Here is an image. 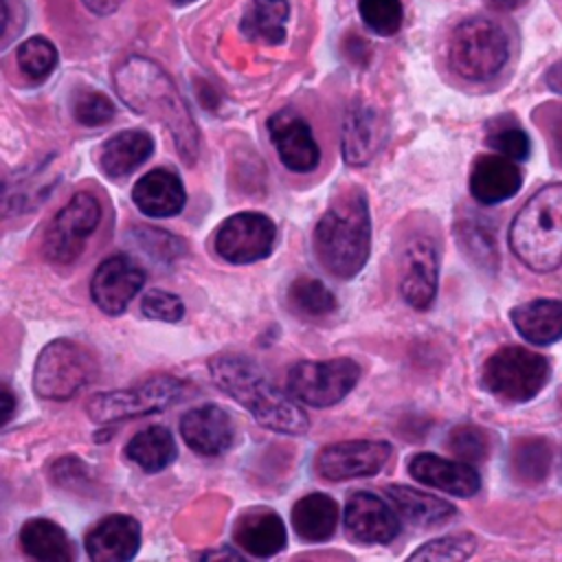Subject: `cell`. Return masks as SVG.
I'll use <instances>...</instances> for the list:
<instances>
[{
    "label": "cell",
    "instance_id": "6da1fadb",
    "mask_svg": "<svg viewBox=\"0 0 562 562\" xmlns=\"http://www.w3.org/2000/svg\"><path fill=\"white\" fill-rule=\"evenodd\" d=\"M520 53V31L507 13H470L446 35V68L468 86H494Z\"/></svg>",
    "mask_w": 562,
    "mask_h": 562
},
{
    "label": "cell",
    "instance_id": "7a4b0ae2",
    "mask_svg": "<svg viewBox=\"0 0 562 562\" xmlns=\"http://www.w3.org/2000/svg\"><path fill=\"white\" fill-rule=\"evenodd\" d=\"M213 384L239 402L259 426L283 435H303L310 426L305 411L290 391H281L261 367L239 353H217L209 360Z\"/></svg>",
    "mask_w": 562,
    "mask_h": 562
},
{
    "label": "cell",
    "instance_id": "3957f363",
    "mask_svg": "<svg viewBox=\"0 0 562 562\" xmlns=\"http://www.w3.org/2000/svg\"><path fill=\"white\" fill-rule=\"evenodd\" d=\"M371 215L367 195L351 187L336 195L314 228L318 263L336 279L356 277L369 259Z\"/></svg>",
    "mask_w": 562,
    "mask_h": 562
},
{
    "label": "cell",
    "instance_id": "277c9868",
    "mask_svg": "<svg viewBox=\"0 0 562 562\" xmlns=\"http://www.w3.org/2000/svg\"><path fill=\"white\" fill-rule=\"evenodd\" d=\"M116 88L121 99L132 110L149 114L162 121L176 138L178 151L184 162H193L198 156V134L193 119L171 79L151 61L132 57L116 72Z\"/></svg>",
    "mask_w": 562,
    "mask_h": 562
},
{
    "label": "cell",
    "instance_id": "5b68a950",
    "mask_svg": "<svg viewBox=\"0 0 562 562\" xmlns=\"http://www.w3.org/2000/svg\"><path fill=\"white\" fill-rule=\"evenodd\" d=\"M512 252L536 272L562 266V182L544 184L509 226Z\"/></svg>",
    "mask_w": 562,
    "mask_h": 562
},
{
    "label": "cell",
    "instance_id": "8992f818",
    "mask_svg": "<svg viewBox=\"0 0 562 562\" xmlns=\"http://www.w3.org/2000/svg\"><path fill=\"white\" fill-rule=\"evenodd\" d=\"M97 358L81 342L57 338L48 342L33 367V389L44 400H70L94 382Z\"/></svg>",
    "mask_w": 562,
    "mask_h": 562
},
{
    "label": "cell",
    "instance_id": "52a82bcc",
    "mask_svg": "<svg viewBox=\"0 0 562 562\" xmlns=\"http://www.w3.org/2000/svg\"><path fill=\"white\" fill-rule=\"evenodd\" d=\"M549 380V360L518 345L494 351L481 371V384L507 402H527L536 397Z\"/></svg>",
    "mask_w": 562,
    "mask_h": 562
},
{
    "label": "cell",
    "instance_id": "ba28073f",
    "mask_svg": "<svg viewBox=\"0 0 562 562\" xmlns=\"http://www.w3.org/2000/svg\"><path fill=\"white\" fill-rule=\"evenodd\" d=\"M187 384L173 375H156L136 386L99 393L88 402V417L97 424H112L138 415L165 411L182 400Z\"/></svg>",
    "mask_w": 562,
    "mask_h": 562
},
{
    "label": "cell",
    "instance_id": "9c48e42d",
    "mask_svg": "<svg viewBox=\"0 0 562 562\" xmlns=\"http://www.w3.org/2000/svg\"><path fill=\"white\" fill-rule=\"evenodd\" d=\"M360 380V364L351 358L305 360L288 371V391L301 404L327 408L345 400Z\"/></svg>",
    "mask_w": 562,
    "mask_h": 562
},
{
    "label": "cell",
    "instance_id": "30bf717a",
    "mask_svg": "<svg viewBox=\"0 0 562 562\" xmlns=\"http://www.w3.org/2000/svg\"><path fill=\"white\" fill-rule=\"evenodd\" d=\"M101 222V204L99 200L88 193H75L53 217L48 231L44 233L42 250L48 261L53 263H72L94 233Z\"/></svg>",
    "mask_w": 562,
    "mask_h": 562
},
{
    "label": "cell",
    "instance_id": "8fae6325",
    "mask_svg": "<svg viewBox=\"0 0 562 562\" xmlns=\"http://www.w3.org/2000/svg\"><path fill=\"white\" fill-rule=\"evenodd\" d=\"M277 228L257 211H241L224 220L215 233L213 248L228 263H252L270 255Z\"/></svg>",
    "mask_w": 562,
    "mask_h": 562
},
{
    "label": "cell",
    "instance_id": "7c38bea8",
    "mask_svg": "<svg viewBox=\"0 0 562 562\" xmlns=\"http://www.w3.org/2000/svg\"><path fill=\"white\" fill-rule=\"evenodd\" d=\"M391 457V446L380 439H351L325 446L316 454V472L327 481H349L378 474Z\"/></svg>",
    "mask_w": 562,
    "mask_h": 562
},
{
    "label": "cell",
    "instance_id": "4fadbf2b",
    "mask_svg": "<svg viewBox=\"0 0 562 562\" xmlns=\"http://www.w3.org/2000/svg\"><path fill=\"white\" fill-rule=\"evenodd\" d=\"M342 522L351 540L362 544H386L400 533V514L371 492H353L347 498Z\"/></svg>",
    "mask_w": 562,
    "mask_h": 562
},
{
    "label": "cell",
    "instance_id": "5bb4252c",
    "mask_svg": "<svg viewBox=\"0 0 562 562\" xmlns=\"http://www.w3.org/2000/svg\"><path fill=\"white\" fill-rule=\"evenodd\" d=\"M268 134L281 162L290 171L310 173L318 167L321 162L318 143L312 134L310 123L294 110L285 108L274 112L268 119Z\"/></svg>",
    "mask_w": 562,
    "mask_h": 562
},
{
    "label": "cell",
    "instance_id": "9a60e30c",
    "mask_svg": "<svg viewBox=\"0 0 562 562\" xmlns=\"http://www.w3.org/2000/svg\"><path fill=\"white\" fill-rule=\"evenodd\" d=\"M143 285L145 270L127 255H112L99 263L90 283V296L101 312L116 316L130 305Z\"/></svg>",
    "mask_w": 562,
    "mask_h": 562
},
{
    "label": "cell",
    "instance_id": "2e32d148",
    "mask_svg": "<svg viewBox=\"0 0 562 562\" xmlns=\"http://www.w3.org/2000/svg\"><path fill=\"white\" fill-rule=\"evenodd\" d=\"M439 281V259L432 239L413 237L404 250V274L400 292L415 310H426L435 301Z\"/></svg>",
    "mask_w": 562,
    "mask_h": 562
},
{
    "label": "cell",
    "instance_id": "e0dca14e",
    "mask_svg": "<svg viewBox=\"0 0 562 562\" xmlns=\"http://www.w3.org/2000/svg\"><path fill=\"white\" fill-rule=\"evenodd\" d=\"M408 474L428 487L461 498H470L481 490V476L472 463L443 459L432 452L415 454L408 461Z\"/></svg>",
    "mask_w": 562,
    "mask_h": 562
},
{
    "label": "cell",
    "instance_id": "ac0fdd59",
    "mask_svg": "<svg viewBox=\"0 0 562 562\" xmlns=\"http://www.w3.org/2000/svg\"><path fill=\"white\" fill-rule=\"evenodd\" d=\"M233 422L228 413L215 404H202L187 411L180 419V437L204 457H217L233 443Z\"/></svg>",
    "mask_w": 562,
    "mask_h": 562
},
{
    "label": "cell",
    "instance_id": "d6986e66",
    "mask_svg": "<svg viewBox=\"0 0 562 562\" xmlns=\"http://www.w3.org/2000/svg\"><path fill=\"white\" fill-rule=\"evenodd\" d=\"M140 547V525L125 514H112L86 533V551L94 562L132 560Z\"/></svg>",
    "mask_w": 562,
    "mask_h": 562
},
{
    "label": "cell",
    "instance_id": "ffe728a7",
    "mask_svg": "<svg viewBox=\"0 0 562 562\" xmlns=\"http://www.w3.org/2000/svg\"><path fill=\"white\" fill-rule=\"evenodd\" d=\"M522 187L518 162L501 154L476 156L470 171V193L481 204H498L514 198Z\"/></svg>",
    "mask_w": 562,
    "mask_h": 562
},
{
    "label": "cell",
    "instance_id": "44dd1931",
    "mask_svg": "<svg viewBox=\"0 0 562 562\" xmlns=\"http://www.w3.org/2000/svg\"><path fill=\"white\" fill-rule=\"evenodd\" d=\"M134 206L149 217H171L184 209L187 193L182 180L169 169H151L132 189Z\"/></svg>",
    "mask_w": 562,
    "mask_h": 562
},
{
    "label": "cell",
    "instance_id": "7402d4cb",
    "mask_svg": "<svg viewBox=\"0 0 562 562\" xmlns=\"http://www.w3.org/2000/svg\"><path fill=\"white\" fill-rule=\"evenodd\" d=\"M233 536L235 542L255 558H270L279 553L288 542L281 516L261 507L244 512L235 522Z\"/></svg>",
    "mask_w": 562,
    "mask_h": 562
},
{
    "label": "cell",
    "instance_id": "603a6c76",
    "mask_svg": "<svg viewBox=\"0 0 562 562\" xmlns=\"http://www.w3.org/2000/svg\"><path fill=\"white\" fill-rule=\"evenodd\" d=\"M154 154V138L145 130H123L105 140L99 167L108 178H125Z\"/></svg>",
    "mask_w": 562,
    "mask_h": 562
},
{
    "label": "cell",
    "instance_id": "cb8c5ba5",
    "mask_svg": "<svg viewBox=\"0 0 562 562\" xmlns=\"http://www.w3.org/2000/svg\"><path fill=\"white\" fill-rule=\"evenodd\" d=\"M516 331L531 345H551L562 338V301L536 299L512 310Z\"/></svg>",
    "mask_w": 562,
    "mask_h": 562
},
{
    "label": "cell",
    "instance_id": "d4e9b609",
    "mask_svg": "<svg viewBox=\"0 0 562 562\" xmlns=\"http://www.w3.org/2000/svg\"><path fill=\"white\" fill-rule=\"evenodd\" d=\"M386 496L397 514L417 527H435L448 522L457 509L448 501L419 492L408 485H389Z\"/></svg>",
    "mask_w": 562,
    "mask_h": 562
},
{
    "label": "cell",
    "instance_id": "484cf974",
    "mask_svg": "<svg viewBox=\"0 0 562 562\" xmlns=\"http://www.w3.org/2000/svg\"><path fill=\"white\" fill-rule=\"evenodd\" d=\"M336 525L338 503L323 492L305 494L292 507V527L307 542L329 540L336 531Z\"/></svg>",
    "mask_w": 562,
    "mask_h": 562
},
{
    "label": "cell",
    "instance_id": "4316f807",
    "mask_svg": "<svg viewBox=\"0 0 562 562\" xmlns=\"http://www.w3.org/2000/svg\"><path fill=\"white\" fill-rule=\"evenodd\" d=\"M290 18L288 0H248L239 31L250 42L277 46L285 40V22Z\"/></svg>",
    "mask_w": 562,
    "mask_h": 562
},
{
    "label": "cell",
    "instance_id": "83f0119b",
    "mask_svg": "<svg viewBox=\"0 0 562 562\" xmlns=\"http://www.w3.org/2000/svg\"><path fill=\"white\" fill-rule=\"evenodd\" d=\"M22 551L42 562H68L75 558L72 542L66 531L48 518H31L20 529Z\"/></svg>",
    "mask_w": 562,
    "mask_h": 562
},
{
    "label": "cell",
    "instance_id": "f1b7e54d",
    "mask_svg": "<svg viewBox=\"0 0 562 562\" xmlns=\"http://www.w3.org/2000/svg\"><path fill=\"white\" fill-rule=\"evenodd\" d=\"M125 457L145 472H160L173 463L178 448L165 426H149L127 441Z\"/></svg>",
    "mask_w": 562,
    "mask_h": 562
},
{
    "label": "cell",
    "instance_id": "f546056e",
    "mask_svg": "<svg viewBox=\"0 0 562 562\" xmlns=\"http://www.w3.org/2000/svg\"><path fill=\"white\" fill-rule=\"evenodd\" d=\"M378 147V119L367 105L349 110L342 127V156L349 165H364Z\"/></svg>",
    "mask_w": 562,
    "mask_h": 562
},
{
    "label": "cell",
    "instance_id": "4dcf8cb0",
    "mask_svg": "<svg viewBox=\"0 0 562 562\" xmlns=\"http://www.w3.org/2000/svg\"><path fill=\"white\" fill-rule=\"evenodd\" d=\"M551 468V446L542 437L516 439L509 450V470L525 485L542 483Z\"/></svg>",
    "mask_w": 562,
    "mask_h": 562
},
{
    "label": "cell",
    "instance_id": "1f68e13d",
    "mask_svg": "<svg viewBox=\"0 0 562 562\" xmlns=\"http://www.w3.org/2000/svg\"><path fill=\"white\" fill-rule=\"evenodd\" d=\"M288 301L305 316H325L336 310L334 292L323 281L312 277L294 279L288 290Z\"/></svg>",
    "mask_w": 562,
    "mask_h": 562
},
{
    "label": "cell",
    "instance_id": "d6a6232c",
    "mask_svg": "<svg viewBox=\"0 0 562 562\" xmlns=\"http://www.w3.org/2000/svg\"><path fill=\"white\" fill-rule=\"evenodd\" d=\"M18 66L29 79L44 81L57 66V50L46 37H29L18 46Z\"/></svg>",
    "mask_w": 562,
    "mask_h": 562
},
{
    "label": "cell",
    "instance_id": "836d02e7",
    "mask_svg": "<svg viewBox=\"0 0 562 562\" xmlns=\"http://www.w3.org/2000/svg\"><path fill=\"white\" fill-rule=\"evenodd\" d=\"M362 22L378 35H395L402 29L404 9L400 0H358Z\"/></svg>",
    "mask_w": 562,
    "mask_h": 562
},
{
    "label": "cell",
    "instance_id": "e575fe53",
    "mask_svg": "<svg viewBox=\"0 0 562 562\" xmlns=\"http://www.w3.org/2000/svg\"><path fill=\"white\" fill-rule=\"evenodd\" d=\"M132 237L138 250L149 255L154 261H162V263L178 259L180 255H184V248H187L180 237L169 235L162 228H151V226L132 228Z\"/></svg>",
    "mask_w": 562,
    "mask_h": 562
},
{
    "label": "cell",
    "instance_id": "d590c367",
    "mask_svg": "<svg viewBox=\"0 0 562 562\" xmlns=\"http://www.w3.org/2000/svg\"><path fill=\"white\" fill-rule=\"evenodd\" d=\"M457 235L461 239L463 250L481 266H496V246L494 233L481 220H465L459 224Z\"/></svg>",
    "mask_w": 562,
    "mask_h": 562
},
{
    "label": "cell",
    "instance_id": "8d00e7d4",
    "mask_svg": "<svg viewBox=\"0 0 562 562\" xmlns=\"http://www.w3.org/2000/svg\"><path fill=\"white\" fill-rule=\"evenodd\" d=\"M474 547H476V540L470 533L441 536L422 544L408 558L411 560H465L474 553Z\"/></svg>",
    "mask_w": 562,
    "mask_h": 562
},
{
    "label": "cell",
    "instance_id": "74e56055",
    "mask_svg": "<svg viewBox=\"0 0 562 562\" xmlns=\"http://www.w3.org/2000/svg\"><path fill=\"white\" fill-rule=\"evenodd\" d=\"M448 448L454 457L472 463V461H483L490 454V437L483 428L479 426H457L448 435Z\"/></svg>",
    "mask_w": 562,
    "mask_h": 562
},
{
    "label": "cell",
    "instance_id": "f35d334b",
    "mask_svg": "<svg viewBox=\"0 0 562 562\" xmlns=\"http://www.w3.org/2000/svg\"><path fill=\"white\" fill-rule=\"evenodd\" d=\"M485 143L501 156H507L516 162L527 160L531 154V140L527 132L518 123H507L501 127H492L485 136Z\"/></svg>",
    "mask_w": 562,
    "mask_h": 562
},
{
    "label": "cell",
    "instance_id": "ab89813d",
    "mask_svg": "<svg viewBox=\"0 0 562 562\" xmlns=\"http://www.w3.org/2000/svg\"><path fill=\"white\" fill-rule=\"evenodd\" d=\"M140 312L147 318L165 321V323H178L184 316V303L180 296L165 292V290H151L140 299Z\"/></svg>",
    "mask_w": 562,
    "mask_h": 562
},
{
    "label": "cell",
    "instance_id": "60d3db41",
    "mask_svg": "<svg viewBox=\"0 0 562 562\" xmlns=\"http://www.w3.org/2000/svg\"><path fill=\"white\" fill-rule=\"evenodd\" d=\"M114 116V103L101 92H86L75 101V119L81 125L97 127Z\"/></svg>",
    "mask_w": 562,
    "mask_h": 562
},
{
    "label": "cell",
    "instance_id": "b9f144b4",
    "mask_svg": "<svg viewBox=\"0 0 562 562\" xmlns=\"http://www.w3.org/2000/svg\"><path fill=\"white\" fill-rule=\"evenodd\" d=\"M549 108L551 110H547L544 125H547V134L551 138L553 151L562 160V103L560 105H549Z\"/></svg>",
    "mask_w": 562,
    "mask_h": 562
},
{
    "label": "cell",
    "instance_id": "7bdbcfd3",
    "mask_svg": "<svg viewBox=\"0 0 562 562\" xmlns=\"http://www.w3.org/2000/svg\"><path fill=\"white\" fill-rule=\"evenodd\" d=\"M542 81H544V86H547L551 92L562 94V57H558V59L544 70Z\"/></svg>",
    "mask_w": 562,
    "mask_h": 562
},
{
    "label": "cell",
    "instance_id": "ee69618b",
    "mask_svg": "<svg viewBox=\"0 0 562 562\" xmlns=\"http://www.w3.org/2000/svg\"><path fill=\"white\" fill-rule=\"evenodd\" d=\"M483 2L494 13H514L522 7H527L529 0H483Z\"/></svg>",
    "mask_w": 562,
    "mask_h": 562
},
{
    "label": "cell",
    "instance_id": "f6af8a7d",
    "mask_svg": "<svg viewBox=\"0 0 562 562\" xmlns=\"http://www.w3.org/2000/svg\"><path fill=\"white\" fill-rule=\"evenodd\" d=\"M83 4L97 15H108L114 13L123 4V0H83Z\"/></svg>",
    "mask_w": 562,
    "mask_h": 562
},
{
    "label": "cell",
    "instance_id": "bcb514c9",
    "mask_svg": "<svg viewBox=\"0 0 562 562\" xmlns=\"http://www.w3.org/2000/svg\"><path fill=\"white\" fill-rule=\"evenodd\" d=\"M15 406H18V402H15L13 393H11V389L4 384L2 386V424H9L13 419Z\"/></svg>",
    "mask_w": 562,
    "mask_h": 562
},
{
    "label": "cell",
    "instance_id": "7dc6e473",
    "mask_svg": "<svg viewBox=\"0 0 562 562\" xmlns=\"http://www.w3.org/2000/svg\"><path fill=\"white\" fill-rule=\"evenodd\" d=\"M551 13L555 15V20L562 24V0H547Z\"/></svg>",
    "mask_w": 562,
    "mask_h": 562
},
{
    "label": "cell",
    "instance_id": "c3c4849f",
    "mask_svg": "<svg viewBox=\"0 0 562 562\" xmlns=\"http://www.w3.org/2000/svg\"><path fill=\"white\" fill-rule=\"evenodd\" d=\"M171 2H176V4H187V2H193V0H171Z\"/></svg>",
    "mask_w": 562,
    "mask_h": 562
}]
</instances>
